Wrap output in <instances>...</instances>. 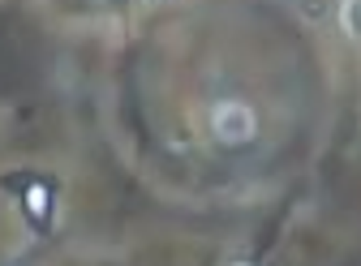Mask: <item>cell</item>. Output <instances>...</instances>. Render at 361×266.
Masks as SVG:
<instances>
[{"label": "cell", "instance_id": "6da1fadb", "mask_svg": "<svg viewBox=\"0 0 361 266\" xmlns=\"http://www.w3.org/2000/svg\"><path fill=\"white\" fill-rule=\"evenodd\" d=\"M211 133L224 146H245V142H254V133H258V116L241 99H219L211 108Z\"/></svg>", "mask_w": 361, "mask_h": 266}, {"label": "cell", "instance_id": "7a4b0ae2", "mask_svg": "<svg viewBox=\"0 0 361 266\" xmlns=\"http://www.w3.org/2000/svg\"><path fill=\"white\" fill-rule=\"evenodd\" d=\"M340 26L353 39H361V0H340Z\"/></svg>", "mask_w": 361, "mask_h": 266}, {"label": "cell", "instance_id": "3957f363", "mask_svg": "<svg viewBox=\"0 0 361 266\" xmlns=\"http://www.w3.org/2000/svg\"><path fill=\"white\" fill-rule=\"evenodd\" d=\"M26 206H30L35 215H43V210H48V189H43V185H35V189L26 194Z\"/></svg>", "mask_w": 361, "mask_h": 266}, {"label": "cell", "instance_id": "277c9868", "mask_svg": "<svg viewBox=\"0 0 361 266\" xmlns=\"http://www.w3.org/2000/svg\"><path fill=\"white\" fill-rule=\"evenodd\" d=\"M237 266H250V262H237Z\"/></svg>", "mask_w": 361, "mask_h": 266}]
</instances>
